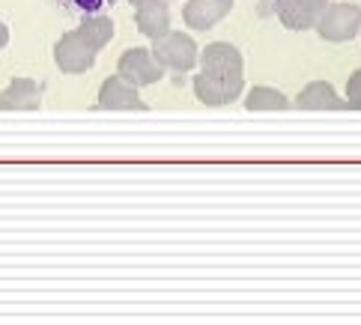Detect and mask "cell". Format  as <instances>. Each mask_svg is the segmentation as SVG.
Listing matches in <instances>:
<instances>
[{
  "instance_id": "obj_1",
  "label": "cell",
  "mask_w": 361,
  "mask_h": 325,
  "mask_svg": "<svg viewBox=\"0 0 361 325\" xmlns=\"http://www.w3.org/2000/svg\"><path fill=\"white\" fill-rule=\"evenodd\" d=\"M314 30L319 33V39H326L331 45L350 42L361 30V6L358 4H329L319 12Z\"/></svg>"
},
{
  "instance_id": "obj_2",
  "label": "cell",
  "mask_w": 361,
  "mask_h": 325,
  "mask_svg": "<svg viewBox=\"0 0 361 325\" xmlns=\"http://www.w3.org/2000/svg\"><path fill=\"white\" fill-rule=\"evenodd\" d=\"M152 51H156L159 63L167 72H191L200 63V48L191 36L171 30L161 39H152Z\"/></svg>"
},
{
  "instance_id": "obj_3",
  "label": "cell",
  "mask_w": 361,
  "mask_h": 325,
  "mask_svg": "<svg viewBox=\"0 0 361 325\" xmlns=\"http://www.w3.org/2000/svg\"><path fill=\"white\" fill-rule=\"evenodd\" d=\"M191 90H195L200 105L224 108V105H233V102L242 96L245 78H224V75L200 72V75H195V81H191Z\"/></svg>"
},
{
  "instance_id": "obj_4",
  "label": "cell",
  "mask_w": 361,
  "mask_h": 325,
  "mask_svg": "<svg viewBox=\"0 0 361 325\" xmlns=\"http://www.w3.org/2000/svg\"><path fill=\"white\" fill-rule=\"evenodd\" d=\"M117 69H120V75L126 78V81H132L137 90L159 84L164 78V72H167L159 63V57H156V51L152 48H128V51H123Z\"/></svg>"
},
{
  "instance_id": "obj_5",
  "label": "cell",
  "mask_w": 361,
  "mask_h": 325,
  "mask_svg": "<svg viewBox=\"0 0 361 325\" xmlns=\"http://www.w3.org/2000/svg\"><path fill=\"white\" fill-rule=\"evenodd\" d=\"M54 63L63 75H84L96 66V51L84 42L78 30H69L54 42Z\"/></svg>"
},
{
  "instance_id": "obj_6",
  "label": "cell",
  "mask_w": 361,
  "mask_h": 325,
  "mask_svg": "<svg viewBox=\"0 0 361 325\" xmlns=\"http://www.w3.org/2000/svg\"><path fill=\"white\" fill-rule=\"evenodd\" d=\"M96 105L105 108V111H144L147 102L140 99L137 87L132 81H126L123 75H111L99 87Z\"/></svg>"
},
{
  "instance_id": "obj_7",
  "label": "cell",
  "mask_w": 361,
  "mask_h": 325,
  "mask_svg": "<svg viewBox=\"0 0 361 325\" xmlns=\"http://www.w3.org/2000/svg\"><path fill=\"white\" fill-rule=\"evenodd\" d=\"M200 69L209 75L224 78H242L245 75V57L236 45L230 42H212L200 51Z\"/></svg>"
},
{
  "instance_id": "obj_8",
  "label": "cell",
  "mask_w": 361,
  "mask_h": 325,
  "mask_svg": "<svg viewBox=\"0 0 361 325\" xmlns=\"http://www.w3.org/2000/svg\"><path fill=\"white\" fill-rule=\"evenodd\" d=\"M230 12H233V0H188L183 9V21L191 30H212L218 27Z\"/></svg>"
},
{
  "instance_id": "obj_9",
  "label": "cell",
  "mask_w": 361,
  "mask_h": 325,
  "mask_svg": "<svg viewBox=\"0 0 361 325\" xmlns=\"http://www.w3.org/2000/svg\"><path fill=\"white\" fill-rule=\"evenodd\" d=\"M42 105V87L33 78H12L0 90V111H36Z\"/></svg>"
},
{
  "instance_id": "obj_10",
  "label": "cell",
  "mask_w": 361,
  "mask_h": 325,
  "mask_svg": "<svg viewBox=\"0 0 361 325\" xmlns=\"http://www.w3.org/2000/svg\"><path fill=\"white\" fill-rule=\"evenodd\" d=\"M135 24L147 39H161L171 33V9L167 0H144L135 6Z\"/></svg>"
},
{
  "instance_id": "obj_11",
  "label": "cell",
  "mask_w": 361,
  "mask_h": 325,
  "mask_svg": "<svg viewBox=\"0 0 361 325\" xmlns=\"http://www.w3.org/2000/svg\"><path fill=\"white\" fill-rule=\"evenodd\" d=\"M295 108H307V111H343L350 108L346 105V99L338 96V90H334L329 81H311L305 84V90L299 96H295Z\"/></svg>"
},
{
  "instance_id": "obj_12",
  "label": "cell",
  "mask_w": 361,
  "mask_h": 325,
  "mask_svg": "<svg viewBox=\"0 0 361 325\" xmlns=\"http://www.w3.org/2000/svg\"><path fill=\"white\" fill-rule=\"evenodd\" d=\"M275 16H278V21L283 24V27L295 30V33L317 27V16L311 9H305L299 0H275Z\"/></svg>"
},
{
  "instance_id": "obj_13",
  "label": "cell",
  "mask_w": 361,
  "mask_h": 325,
  "mask_svg": "<svg viewBox=\"0 0 361 325\" xmlns=\"http://www.w3.org/2000/svg\"><path fill=\"white\" fill-rule=\"evenodd\" d=\"M78 33H81L84 42L99 54V51L114 39V21H111L108 16H87V18L78 24Z\"/></svg>"
},
{
  "instance_id": "obj_14",
  "label": "cell",
  "mask_w": 361,
  "mask_h": 325,
  "mask_svg": "<svg viewBox=\"0 0 361 325\" xmlns=\"http://www.w3.org/2000/svg\"><path fill=\"white\" fill-rule=\"evenodd\" d=\"M245 108L248 111H283V108H290V99L275 87L257 84V87H251V93L245 96Z\"/></svg>"
},
{
  "instance_id": "obj_15",
  "label": "cell",
  "mask_w": 361,
  "mask_h": 325,
  "mask_svg": "<svg viewBox=\"0 0 361 325\" xmlns=\"http://www.w3.org/2000/svg\"><path fill=\"white\" fill-rule=\"evenodd\" d=\"M346 105L353 111H361V69H355L346 81Z\"/></svg>"
},
{
  "instance_id": "obj_16",
  "label": "cell",
  "mask_w": 361,
  "mask_h": 325,
  "mask_svg": "<svg viewBox=\"0 0 361 325\" xmlns=\"http://www.w3.org/2000/svg\"><path fill=\"white\" fill-rule=\"evenodd\" d=\"M299 4H302L305 9H311V12H314V16L319 18V12H322V9H326V6H329V0H299Z\"/></svg>"
},
{
  "instance_id": "obj_17",
  "label": "cell",
  "mask_w": 361,
  "mask_h": 325,
  "mask_svg": "<svg viewBox=\"0 0 361 325\" xmlns=\"http://www.w3.org/2000/svg\"><path fill=\"white\" fill-rule=\"evenodd\" d=\"M6 45H9V27H6L4 21H0V51H4Z\"/></svg>"
},
{
  "instance_id": "obj_18",
  "label": "cell",
  "mask_w": 361,
  "mask_h": 325,
  "mask_svg": "<svg viewBox=\"0 0 361 325\" xmlns=\"http://www.w3.org/2000/svg\"><path fill=\"white\" fill-rule=\"evenodd\" d=\"M128 4H135V6H137V4H144V0H128Z\"/></svg>"
},
{
  "instance_id": "obj_19",
  "label": "cell",
  "mask_w": 361,
  "mask_h": 325,
  "mask_svg": "<svg viewBox=\"0 0 361 325\" xmlns=\"http://www.w3.org/2000/svg\"><path fill=\"white\" fill-rule=\"evenodd\" d=\"M167 4H171V0H167Z\"/></svg>"
}]
</instances>
